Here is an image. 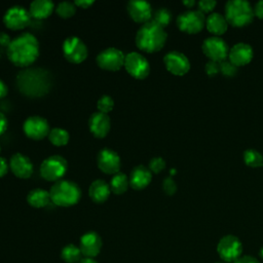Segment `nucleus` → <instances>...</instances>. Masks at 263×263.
<instances>
[{
	"label": "nucleus",
	"instance_id": "nucleus-1",
	"mask_svg": "<svg viewBox=\"0 0 263 263\" xmlns=\"http://www.w3.org/2000/svg\"><path fill=\"white\" fill-rule=\"evenodd\" d=\"M6 53L13 65L22 68L29 67L39 55V42L33 34L24 32L11 40Z\"/></svg>",
	"mask_w": 263,
	"mask_h": 263
},
{
	"label": "nucleus",
	"instance_id": "nucleus-2",
	"mask_svg": "<svg viewBox=\"0 0 263 263\" xmlns=\"http://www.w3.org/2000/svg\"><path fill=\"white\" fill-rule=\"evenodd\" d=\"M50 85L49 73L41 68H27L16 76V86L27 97H42L48 92Z\"/></svg>",
	"mask_w": 263,
	"mask_h": 263
},
{
	"label": "nucleus",
	"instance_id": "nucleus-3",
	"mask_svg": "<svg viewBox=\"0 0 263 263\" xmlns=\"http://www.w3.org/2000/svg\"><path fill=\"white\" fill-rule=\"evenodd\" d=\"M166 32L152 20L143 24L136 34V45L145 52L159 51L166 42Z\"/></svg>",
	"mask_w": 263,
	"mask_h": 263
},
{
	"label": "nucleus",
	"instance_id": "nucleus-4",
	"mask_svg": "<svg viewBox=\"0 0 263 263\" xmlns=\"http://www.w3.org/2000/svg\"><path fill=\"white\" fill-rule=\"evenodd\" d=\"M50 200L58 206H72L76 204L81 197L79 186L69 180H60L50 188Z\"/></svg>",
	"mask_w": 263,
	"mask_h": 263
},
{
	"label": "nucleus",
	"instance_id": "nucleus-5",
	"mask_svg": "<svg viewBox=\"0 0 263 263\" xmlns=\"http://www.w3.org/2000/svg\"><path fill=\"white\" fill-rule=\"evenodd\" d=\"M254 16V8L246 0H229L225 4V17L232 27H246L253 22Z\"/></svg>",
	"mask_w": 263,
	"mask_h": 263
},
{
	"label": "nucleus",
	"instance_id": "nucleus-6",
	"mask_svg": "<svg viewBox=\"0 0 263 263\" xmlns=\"http://www.w3.org/2000/svg\"><path fill=\"white\" fill-rule=\"evenodd\" d=\"M68 170L67 160L61 155H51L45 158L40 164V175L49 182L62 180Z\"/></svg>",
	"mask_w": 263,
	"mask_h": 263
},
{
	"label": "nucleus",
	"instance_id": "nucleus-7",
	"mask_svg": "<svg viewBox=\"0 0 263 263\" xmlns=\"http://www.w3.org/2000/svg\"><path fill=\"white\" fill-rule=\"evenodd\" d=\"M217 253L223 262L233 263L241 256L242 243L237 236L226 234L218 241Z\"/></svg>",
	"mask_w": 263,
	"mask_h": 263
},
{
	"label": "nucleus",
	"instance_id": "nucleus-8",
	"mask_svg": "<svg viewBox=\"0 0 263 263\" xmlns=\"http://www.w3.org/2000/svg\"><path fill=\"white\" fill-rule=\"evenodd\" d=\"M177 26L187 34H197L205 27V16L198 9H189L177 16Z\"/></svg>",
	"mask_w": 263,
	"mask_h": 263
},
{
	"label": "nucleus",
	"instance_id": "nucleus-9",
	"mask_svg": "<svg viewBox=\"0 0 263 263\" xmlns=\"http://www.w3.org/2000/svg\"><path fill=\"white\" fill-rule=\"evenodd\" d=\"M201 50L209 61L221 63L228 58L230 48L224 39L221 37L212 36L203 40Z\"/></svg>",
	"mask_w": 263,
	"mask_h": 263
},
{
	"label": "nucleus",
	"instance_id": "nucleus-10",
	"mask_svg": "<svg viewBox=\"0 0 263 263\" xmlns=\"http://www.w3.org/2000/svg\"><path fill=\"white\" fill-rule=\"evenodd\" d=\"M124 68L127 73L136 79H144L150 73V64L141 53L132 51L125 54Z\"/></svg>",
	"mask_w": 263,
	"mask_h": 263
},
{
	"label": "nucleus",
	"instance_id": "nucleus-11",
	"mask_svg": "<svg viewBox=\"0 0 263 263\" xmlns=\"http://www.w3.org/2000/svg\"><path fill=\"white\" fill-rule=\"evenodd\" d=\"M31 22V14L27 8L21 5L9 7L4 15L3 23L10 30H21L26 28Z\"/></svg>",
	"mask_w": 263,
	"mask_h": 263
},
{
	"label": "nucleus",
	"instance_id": "nucleus-12",
	"mask_svg": "<svg viewBox=\"0 0 263 263\" xmlns=\"http://www.w3.org/2000/svg\"><path fill=\"white\" fill-rule=\"evenodd\" d=\"M63 53L67 61L73 64L82 63L87 58L85 43L76 36L68 37L63 43Z\"/></svg>",
	"mask_w": 263,
	"mask_h": 263
},
{
	"label": "nucleus",
	"instance_id": "nucleus-13",
	"mask_svg": "<svg viewBox=\"0 0 263 263\" xmlns=\"http://www.w3.org/2000/svg\"><path fill=\"white\" fill-rule=\"evenodd\" d=\"M125 54L116 47H108L102 50L97 57V64L101 69L117 71L124 66Z\"/></svg>",
	"mask_w": 263,
	"mask_h": 263
},
{
	"label": "nucleus",
	"instance_id": "nucleus-14",
	"mask_svg": "<svg viewBox=\"0 0 263 263\" xmlns=\"http://www.w3.org/2000/svg\"><path fill=\"white\" fill-rule=\"evenodd\" d=\"M166 70L176 76H183L190 70L189 59L181 51L172 50L163 57Z\"/></svg>",
	"mask_w": 263,
	"mask_h": 263
},
{
	"label": "nucleus",
	"instance_id": "nucleus-15",
	"mask_svg": "<svg viewBox=\"0 0 263 263\" xmlns=\"http://www.w3.org/2000/svg\"><path fill=\"white\" fill-rule=\"evenodd\" d=\"M26 136L32 140H42L49 134V125L45 118L39 115L28 117L23 125Z\"/></svg>",
	"mask_w": 263,
	"mask_h": 263
},
{
	"label": "nucleus",
	"instance_id": "nucleus-16",
	"mask_svg": "<svg viewBox=\"0 0 263 263\" xmlns=\"http://www.w3.org/2000/svg\"><path fill=\"white\" fill-rule=\"evenodd\" d=\"M98 166L107 175H115L120 168L119 155L109 148H103L98 154Z\"/></svg>",
	"mask_w": 263,
	"mask_h": 263
},
{
	"label": "nucleus",
	"instance_id": "nucleus-17",
	"mask_svg": "<svg viewBox=\"0 0 263 263\" xmlns=\"http://www.w3.org/2000/svg\"><path fill=\"white\" fill-rule=\"evenodd\" d=\"M103 242L101 236L95 232L89 231L84 233L79 242V249L82 253V256L85 258H95L97 257L102 249Z\"/></svg>",
	"mask_w": 263,
	"mask_h": 263
},
{
	"label": "nucleus",
	"instance_id": "nucleus-18",
	"mask_svg": "<svg viewBox=\"0 0 263 263\" xmlns=\"http://www.w3.org/2000/svg\"><path fill=\"white\" fill-rule=\"evenodd\" d=\"M253 47L246 42H238L230 47L228 60L236 67L246 66L253 60Z\"/></svg>",
	"mask_w": 263,
	"mask_h": 263
},
{
	"label": "nucleus",
	"instance_id": "nucleus-19",
	"mask_svg": "<svg viewBox=\"0 0 263 263\" xmlns=\"http://www.w3.org/2000/svg\"><path fill=\"white\" fill-rule=\"evenodd\" d=\"M9 167L13 175L20 179H28L34 172L32 161L22 153H15L10 157Z\"/></svg>",
	"mask_w": 263,
	"mask_h": 263
},
{
	"label": "nucleus",
	"instance_id": "nucleus-20",
	"mask_svg": "<svg viewBox=\"0 0 263 263\" xmlns=\"http://www.w3.org/2000/svg\"><path fill=\"white\" fill-rule=\"evenodd\" d=\"M126 9L132 20H134L136 23L145 24L151 21L152 7L147 1L132 0L127 3Z\"/></svg>",
	"mask_w": 263,
	"mask_h": 263
},
{
	"label": "nucleus",
	"instance_id": "nucleus-21",
	"mask_svg": "<svg viewBox=\"0 0 263 263\" xmlns=\"http://www.w3.org/2000/svg\"><path fill=\"white\" fill-rule=\"evenodd\" d=\"M88 127L90 133L98 139L105 138L111 127L110 117L102 112H95L88 119Z\"/></svg>",
	"mask_w": 263,
	"mask_h": 263
},
{
	"label": "nucleus",
	"instance_id": "nucleus-22",
	"mask_svg": "<svg viewBox=\"0 0 263 263\" xmlns=\"http://www.w3.org/2000/svg\"><path fill=\"white\" fill-rule=\"evenodd\" d=\"M128 180H129V186L133 189L142 190L150 184L152 180V173L148 167L140 164L133 168Z\"/></svg>",
	"mask_w": 263,
	"mask_h": 263
},
{
	"label": "nucleus",
	"instance_id": "nucleus-23",
	"mask_svg": "<svg viewBox=\"0 0 263 263\" xmlns=\"http://www.w3.org/2000/svg\"><path fill=\"white\" fill-rule=\"evenodd\" d=\"M228 22L225 15L219 12H212L205 18V28L214 36L220 37L226 33L228 29Z\"/></svg>",
	"mask_w": 263,
	"mask_h": 263
},
{
	"label": "nucleus",
	"instance_id": "nucleus-24",
	"mask_svg": "<svg viewBox=\"0 0 263 263\" xmlns=\"http://www.w3.org/2000/svg\"><path fill=\"white\" fill-rule=\"evenodd\" d=\"M110 192H111V189L109 184L101 179L95 180L90 184L88 189V194L90 199L97 203H102L106 201L110 195Z\"/></svg>",
	"mask_w": 263,
	"mask_h": 263
},
{
	"label": "nucleus",
	"instance_id": "nucleus-25",
	"mask_svg": "<svg viewBox=\"0 0 263 263\" xmlns=\"http://www.w3.org/2000/svg\"><path fill=\"white\" fill-rule=\"evenodd\" d=\"M53 8L54 4L50 0H34L30 4L29 12L32 17L36 20H43L51 14Z\"/></svg>",
	"mask_w": 263,
	"mask_h": 263
},
{
	"label": "nucleus",
	"instance_id": "nucleus-26",
	"mask_svg": "<svg viewBox=\"0 0 263 263\" xmlns=\"http://www.w3.org/2000/svg\"><path fill=\"white\" fill-rule=\"evenodd\" d=\"M27 201L28 203L36 209H41L51 201L50 200V194L48 191L41 189V188H35L32 189L28 195H27Z\"/></svg>",
	"mask_w": 263,
	"mask_h": 263
},
{
	"label": "nucleus",
	"instance_id": "nucleus-27",
	"mask_svg": "<svg viewBox=\"0 0 263 263\" xmlns=\"http://www.w3.org/2000/svg\"><path fill=\"white\" fill-rule=\"evenodd\" d=\"M109 186L113 193L122 194L127 190V188L129 186V180L125 174L118 172L115 175H113V177L109 183Z\"/></svg>",
	"mask_w": 263,
	"mask_h": 263
},
{
	"label": "nucleus",
	"instance_id": "nucleus-28",
	"mask_svg": "<svg viewBox=\"0 0 263 263\" xmlns=\"http://www.w3.org/2000/svg\"><path fill=\"white\" fill-rule=\"evenodd\" d=\"M82 253L78 246L69 243L61 251V258L66 263H78L82 258Z\"/></svg>",
	"mask_w": 263,
	"mask_h": 263
},
{
	"label": "nucleus",
	"instance_id": "nucleus-29",
	"mask_svg": "<svg viewBox=\"0 0 263 263\" xmlns=\"http://www.w3.org/2000/svg\"><path fill=\"white\" fill-rule=\"evenodd\" d=\"M70 139L69 133L62 127H54L49 130L48 140L54 146H65Z\"/></svg>",
	"mask_w": 263,
	"mask_h": 263
},
{
	"label": "nucleus",
	"instance_id": "nucleus-30",
	"mask_svg": "<svg viewBox=\"0 0 263 263\" xmlns=\"http://www.w3.org/2000/svg\"><path fill=\"white\" fill-rule=\"evenodd\" d=\"M243 162L250 167L263 166V155L254 148H249L243 151Z\"/></svg>",
	"mask_w": 263,
	"mask_h": 263
},
{
	"label": "nucleus",
	"instance_id": "nucleus-31",
	"mask_svg": "<svg viewBox=\"0 0 263 263\" xmlns=\"http://www.w3.org/2000/svg\"><path fill=\"white\" fill-rule=\"evenodd\" d=\"M152 21L154 23H156L157 25H159L160 27L164 28L166 27L171 21H172V12L165 8V7H160L158 8L154 13H153V17Z\"/></svg>",
	"mask_w": 263,
	"mask_h": 263
},
{
	"label": "nucleus",
	"instance_id": "nucleus-32",
	"mask_svg": "<svg viewBox=\"0 0 263 263\" xmlns=\"http://www.w3.org/2000/svg\"><path fill=\"white\" fill-rule=\"evenodd\" d=\"M57 13L63 18H69L76 12V5L70 1L60 2L55 8Z\"/></svg>",
	"mask_w": 263,
	"mask_h": 263
},
{
	"label": "nucleus",
	"instance_id": "nucleus-33",
	"mask_svg": "<svg viewBox=\"0 0 263 263\" xmlns=\"http://www.w3.org/2000/svg\"><path fill=\"white\" fill-rule=\"evenodd\" d=\"M97 107H98L99 112L107 114V113H109L113 109L114 101H113V99L110 96L104 95V96H102L99 99V101L97 103Z\"/></svg>",
	"mask_w": 263,
	"mask_h": 263
},
{
	"label": "nucleus",
	"instance_id": "nucleus-34",
	"mask_svg": "<svg viewBox=\"0 0 263 263\" xmlns=\"http://www.w3.org/2000/svg\"><path fill=\"white\" fill-rule=\"evenodd\" d=\"M238 67L233 65L229 60H225L220 63V73L225 77H234L237 73Z\"/></svg>",
	"mask_w": 263,
	"mask_h": 263
},
{
	"label": "nucleus",
	"instance_id": "nucleus-35",
	"mask_svg": "<svg viewBox=\"0 0 263 263\" xmlns=\"http://www.w3.org/2000/svg\"><path fill=\"white\" fill-rule=\"evenodd\" d=\"M148 168L150 170L151 173L159 174L160 172H162L165 168V160L162 157H160V156L153 157L149 161Z\"/></svg>",
	"mask_w": 263,
	"mask_h": 263
},
{
	"label": "nucleus",
	"instance_id": "nucleus-36",
	"mask_svg": "<svg viewBox=\"0 0 263 263\" xmlns=\"http://www.w3.org/2000/svg\"><path fill=\"white\" fill-rule=\"evenodd\" d=\"M177 184L172 177H166L162 182V189L167 195H173L177 192Z\"/></svg>",
	"mask_w": 263,
	"mask_h": 263
},
{
	"label": "nucleus",
	"instance_id": "nucleus-37",
	"mask_svg": "<svg viewBox=\"0 0 263 263\" xmlns=\"http://www.w3.org/2000/svg\"><path fill=\"white\" fill-rule=\"evenodd\" d=\"M204 72L209 77H214L220 73V63L209 61L204 65Z\"/></svg>",
	"mask_w": 263,
	"mask_h": 263
},
{
	"label": "nucleus",
	"instance_id": "nucleus-38",
	"mask_svg": "<svg viewBox=\"0 0 263 263\" xmlns=\"http://www.w3.org/2000/svg\"><path fill=\"white\" fill-rule=\"evenodd\" d=\"M217 5V2L215 0H201L197 2L198 10L201 11L203 14L211 12Z\"/></svg>",
	"mask_w": 263,
	"mask_h": 263
},
{
	"label": "nucleus",
	"instance_id": "nucleus-39",
	"mask_svg": "<svg viewBox=\"0 0 263 263\" xmlns=\"http://www.w3.org/2000/svg\"><path fill=\"white\" fill-rule=\"evenodd\" d=\"M253 8L255 16H257L260 20H263V0H259Z\"/></svg>",
	"mask_w": 263,
	"mask_h": 263
},
{
	"label": "nucleus",
	"instance_id": "nucleus-40",
	"mask_svg": "<svg viewBox=\"0 0 263 263\" xmlns=\"http://www.w3.org/2000/svg\"><path fill=\"white\" fill-rule=\"evenodd\" d=\"M233 263H260V262L255 257L247 255V256H240Z\"/></svg>",
	"mask_w": 263,
	"mask_h": 263
},
{
	"label": "nucleus",
	"instance_id": "nucleus-41",
	"mask_svg": "<svg viewBox=\"0 0 263 263\" xmlns=\"http://www.w3.org/2000/svg\"><path fill=\"white\" fill-rule=\"evenodd\" d=\"M10 42H11L10 36L4 32H0V45L7 48L9 46Z\"/></svg>",
	"mask_w": 263,
	"mask_h": 263
},
{
	"label": "nucleus",
	"instance_id": "nucleus-42",
	"mask_svg": "<svg viewBox=\"0 0 263 263\" xmlns=\"http://www.w3.org/2000/svg\"><path fill=\"white\" fill-rule=\"evenodd\" d=\"M8 167H9V163H7L5 158L0 156V178L7 174Z\"/></svg>",
	"mask_w": 263,
	"mask_h": 263
},
{
	"label": "nucleus",
	"instance_id": "nucleus-43",
	"mask_svg": "<svg viewBox=\"0 0 263 263\" xmlns=\"http://www.w3.org/2000/svg\"><path fill=\"white\" fill-rule=\"evenodd\" d=\"M7 128V118L6 116L0 112V135H2Z\"/></svg>",
	"mask_w": 263,
	"mask_h": 263
},
{
	"label": "nucleus",
	"instance_id": "nucleus-44",
	"mask_svg": "<svg viewBox=\"0 0 263 263\" xmlns=\"http://www.w3.org/2000/svg\"><path fill=\"white\" fill-rule=\"evenodd\" d=\"M74 4L76 6H79L81 8H87L89 7L91 4H93V1L92 0H76L74 2Z\"/></svg>",
	"mask_w": 263,
	"mask_h": 263
},
{
	"label": "nucleus",
	"instance_id": "nucleus-45",
	"mask_svg": "<svg viewBox=\"0 0 263 263\" xmlns=\"http://www.w3.org/2000/svg\"><path fill=\"white\" fill-rule=\"evenodd\" d=\"M7 91H8L7 85L5 84V82L3 80L0 79V99L4 98L7 95Z\"/></svg>",
	"mask_w": 263,
	"mask_h": 263
},
{
	"label": "nucleus",
	"instance_id": "nucleus-46",
	"mask_svg": "<svg viewBox=\"0 0 263 263\" xmlns=\"http://www.w3.org/2000/svg\"><path fill=\"white\" fill-rule=\"evenodd\" d=\"M183 4L188 8H192L194 5H196V2L194 0H184Z\"/></svg>",
	"mask_w": 263,
	"mask_h": 263
},
{
	"label": "nucleus",
	"instance_id": "nucleus-47",
	"mask_svg": "<svg viewBox=\"0 0 263 263\" xmlns=\"http://www.w3.org/2000/svg\"><path fill=\"white\" fill-rule=\"evenodd\" d=\"M78 263H98L93 258H82Z\"/></svg>",
	"mask_w": 263,
	"mask_h": 263
},
{
	"label": "nucleus",
	"instance_id": "nucleus-48",
	"mask_svg": "<svg viewBox=\"0 0 263 263\" xmlns=\"http://www.w3.org/2000/svg\"><path fill=\"white\" fill-rule=\"evenodd\" d=\"M259 255H260V257L263 259V247L261 248V250H260V252H259Z\"/></svg>",
	"mask_w": 263,
	"mask_h": 263
},
{
	"label": "nucleus",
	"instance_id": "nucleus-49",
	"mask_svg": "<svg viewBox=\"0 0 263 263\" xmlns=\"http://www.w3.org/2000/svg\"><path fill=\"white\" fill-rule=\"evenodd\" d=\"M216 263H226V262H216Z\"/></svg>",
	"mask_w": 263,
	"mask_h": 263
},
{
	"label": "nucleus",
	"instance_id": "nucleus-50",
	"mask_svg": "<svg viewBox=\"0 0 263 263\" xmlns=\"http://www.w3.org/2000/svg\"><path fill=\"white\" fill-rule=\"evenodd\" d=\"M0 152H1V146H0Z\"/></svg>",
	"mask_w": 263,
	"mask_h": 263
}]
</instances>
